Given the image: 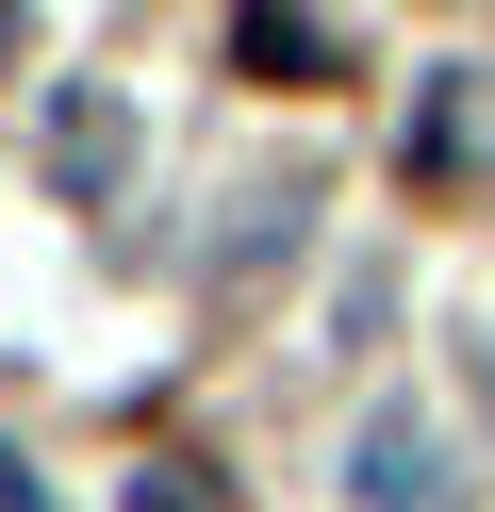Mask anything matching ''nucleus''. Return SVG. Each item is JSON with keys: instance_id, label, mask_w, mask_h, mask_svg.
Wrapping results in <instances>:
<instances>
[{"instance_id": "nucleus-1", "label": "nucleus", "mask_w": 495, "mask_h": 512, "mask_svg": "<svg viewBox=\"0 0 495 512\" xmlns=\"http://www.w3.org/2000/svg\"><path fill=\"white\" fill-rule=\"evenodd\" d=\"M347 512H462L446 430H429V413H363V446H347Z\"/></svg>"}, {"instance_id": "nucleus-2", "label": "nucleus", "mask_w": 495, "mask_h": 512, "mask_svg": "<svg viewBox=\"0 0 495 512\" xmlns=\"http://www.w3.org/2000/svg\"><path fill=\"white\" fill-rule=\"evenodd\" d=\"M50 182H66L83 215L132 182V100H116V83H66V100H50Z\"/></svg>"}, {"instance_id": "nucleus-3", "label": "nucleus", "mask_w": 495, "mask_h": 512, "mask_svg": "<svg viewBox=\"0 0 495 512\" xmlns=\"http://www.w3.org/2000/svg\"><path fill=\"white\" fill-rule=\"evenodd\" d=\"M231 67H264V83H330V34L297 17V0H248V17H231Z\"/></svg>"}, {"instance_id": "nucleus-4", "label": "nucleus", "mask_w": 495, "mask_h": 512, "mask_svg": "<svg viewBox=\"0 0 495 512\" xmlns=\"http://www.w3.org/2000/svg\"><path fill=\"white\" fill-rule=\"evenodd\" d=\"M116 512H231V496H215V463H198V446H149Z\"/></svg>"}, {"instance_id": "nucleus-5", "label": "nucleus", "mask_w": 495, "mask_h": 512, "mask_svg": "<svg viewBox=\"0 0 495 512\" xmlns=\"http://www.w3.org/2000/svg\"><path fill=\"white\" fill-rule=\"evenodd\" d=\"M0 512H50V479H33V463H17V446H0Z\"/></svg>"}, {"instance_id": "nucleus-6", "label": "nucleus", "mask_w": 495, "mask_h": 512, "mask_svg": "<svg viewBox=\"0 0 495 512\" xmlns=\"http://www.w3.org/2000/svg\"><path fill=\"white\" fill-rule=\"evenodd\" d=\"M0 67H33V0H0Z\"/></svg>"}]
</instances>
